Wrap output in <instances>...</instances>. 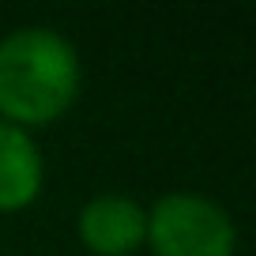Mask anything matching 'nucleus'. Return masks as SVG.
<instances>
[{
	"mask_svg": "<svg viewBox=\"0 0 256 256\" xmlns=\"http://www.w3.org/2000/svg\"><path fill=\"white\" fill-rule=\"evenodd\" d=\"M80 94V56L49 26H26L0 42V120L16 128L53 124Z\"/></svg>",
	"mask_w": 256,
	"mask_h": 256,
	"instance_id": "nucleus-1",
	"label": "nucleus"
},
{
	"mask_svg": "<svg viewBox=\"0 0 256 256\" xmlns=\"http://www.w3.org/2000/svg\"><path fill=\"white\" fill-rule=\"evenodd\" d=\"M154 256H234L238 230L208 196L170 192L147 211V241Z\"/></svg>",
	"mask_w": 256,
	"mask_h": 256,
	"instance_id": "nucleus-2",
	"label": "nucleus"
},
{
	"mask_svg": "<svg viewBox=\"0 0 256 256\" xmlns=\"http://www.w3.org/2000/svg\"><path fill=\"white\" fill-rule=\"evenodd\" d=\"M80 241L94 256H132L147 241V211L120 192L94 196L80 211Z\"/></svg>",
	"mask_w": 256,
	"mask_h": 256,
	"instance_id": "nucleus-3",
	"label": "nucleus"
},
{
	"mask_svg": "<svg viewBox=\"0 0 256 256\" xmlns=\"http://www.w3.org/2000/svg\"><path fill=\"white\" fill-rule=\"evenodd\" d=\"M42 154L23 128L0 120V215L23 211L42 192Z\"/></svg>",
	"mask_w": 256,
	"mask_h": 256,
	"instance_id": "nucleus-4",
	"label": "nucleus"
}]
</instances>
